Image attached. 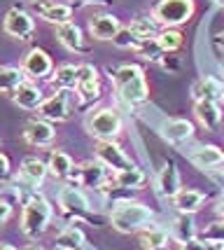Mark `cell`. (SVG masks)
I'll return each instance as SVG.
<instances>
[{
  "mask_svg": "<svg viewBox=\"0 0 224 250\" xmlns=\"http://www.w3.org/2000/svg\"><path fill=\"white\" fill-rule=\"evenodd\" d=\"M115 87H117L119 98L128 105H140L149 98V84L145 70L136 63H124L115 70Z\"/></svg>",
  "mask_w": 224,
  "mask_h": 250,
  "instance_id": "1",
  "label": "cell"
},
{
  "mask_svg": "<svg viewBox=\"0 0 224 250\" xmlns=\"http://www.w3.org/2000/svg\"><path fill=\"white\" fill-rule=\"evenodd\" d=\"M152 220H154L152 208L140 201H119L110 213V225L119 234H136L140 229L149 227Z\"/></svg>",
  "mask_w": 224,
  "mask_h": 250,
  "instance_id": "2",
  "label": "cell"
},
{
  "mask_svg": "<svg viewBox=\"0 0 224 250\" xmlns=\"http://www.w3.org/2000/svg\"><path fill=\"white\" fill-rule=\"evenodd\" d=\"M52 218H54V208H52V204L47 201V196L33 194L21 210V222H19L21 234L31 241L40 239L44 231H47Z\"/></svg>",
  "mask_w": 224,
  "mask_h": 250,
  "instance_id": "3",
  "label": "cell"
},
{
  "mask_svg": "<svg viewBox=\"0 0 224 250\" xmlns=\"http://www.w3.org/2000/svg\"><path fill=\"white\" fill-rule=\"evenodd\" d=\"M194 0H159L152 10V19L163 28H178L194 17Z\"/></svg>",
  "mask_w": 224,
  "mask_h": 250,
  "instance_id": "4",
  "label": "cell"
},
{
  "mask_svg": "<svg viewBox=\"0 0 224 250\" xmlns=\"http://www.w3.org/2000/svg\"><path fill=\"white\" fill-rule=\"evenodd\" d=\"M84 126H86V133L94 136L96 141H117V136L124 129V122H122L117 110L101 108L86 117Z\"/></svg>",
  "mask_w": 224,
  "mask_h": 250,
  "instance_id": "5",
  "label": "cell"
},
{
  "mask_svg": "<svg viewBox=\"0 0 224 250\" xmlns=\"http://www.w3.org/2000/svg\"><path fill=\"white\" fill-rule=\"evenodd\" d=\"M59 208L68 218H89V201L77 185H63L59 189Z\"/></svg>",
  "mask_w": 224,
  "mask_h": 250,
  "instance_id": "6",
  "label": "cell"
},
{
  "mask_svg": "<svg viewBox=\"0 0 224 250\" xmlns=\"http://www.w3.org/2000/svg\"><path fill=\"white\" fill-rule=\"evenodd\" d=\"M40 117L49 122H65L70 120L73 108H70V91L68 89H56V94L49 98H44L42 105L38 108Z\"/></svg>",
  "mask_w": 224,
  "mask_h": 250,
  "instance_id": "7",
  "label": "cell"
},
{
  "mask_svg": "<svg viewBox=\"0 0 224 250\" xmlns=\"http://www.w3.org/2000/svg\"><path fill=\"white\" fill-rule=\"evenodd\" d=\"M107 178V166L98 162H84L80 164V166H75L73 173H70V180H73L77 187H91V189H96V187H103Z\"/></svg>",
  "mask_w": 224,
  "mask_h": 250,
  "instance_id": "8",
  "label": "cell"
},
{
  "mask_svg": "<svg viewBox=\"0 0 224 250\" xmlns=\"http://www.w3.org/2000/svg\"><path fill=\"white\" fill-rule=\"evenodd\" d=\"M96 159L103 164V166H107L112 173H115V171H122V168H131V166H133V162L124 154V150H122V145H119L117 141H98Z\"/></svg>",
  "mask_w": 224,
  "mask_h": 250,
  "instance_id": "9",
  "label": "cell"
},
{
  "mask_svg": "<svg viewBox=\"0 0 224 250\" xmlns=\"http://www.w3.org/2000/svg\"><path fill=\"white\" fill-rule=\"evenodd\" d=\"M23 138L28 145L33 147H49L56 138V131H54V122L38 117V120H28L23 126Z\"/></svg>",
  "mask_w": 224,
  "mask_h": 250,
  "instance_id": "10",
  "label": "cell"
},
{
  "mask_svg": "<svg viewBox=\"0 0 224 250\" xmlns=\"http://www.w3.org/2000/svg\"><path fill=\"white\" fill-rule=\"evenodd\" d=\"M33 12L44 19V21L54 23V26H59V23H65L73 19V5H68V2H56V0H33Z\"/></svg>",
  "mask_w": 224,
  "mask_h": 250,
  "instance_id": "11",
  "label": "cell"
},
{
  "mask_svg": "<svg viewBox=\"0 0 224 250\" xmlns=\"http://www.w3.org/2000/svg\"><path fill=\"white\" fill-rule=\"evenodd\" d=\"M21 68L26 77H31V80H44V77H52L54 73L52 56L47 54L44 49H38V47H33L31 52L23 56Z\"/></svg>",
  "mask_w": 224,
  "mask_h": 250,
  "instance_id": "12",
  "label": "cell"
},
{
  "mask_svg": "<svg viewBox=\"0 0 224 250\" xmlns=\"http://www.w3.org/2000/svg\"><path fill=\"white\" fill-rule=\"evenodd\" d=\"M2 31L17 40H28L35 31V21L26 10H10L2 19Z\"/></svg>",
  "mask_w": 224,
  "mask_h": 250,
  "instance_id": "13",
  "label": "cell"
},
{
  "mask_svg": "<svg viewBox=\"0 0 224 250\" xmlns=\"http://www.w3.org/2000/svg\"><path fill=\"white\" fill-rule=\"evenodd\" d=\"M56 38H59V42L63 44L68 52H75V54H86V52H89V44L84 42L82 28L75 21L59 23V26H56Z\"/></svg>",
  "mask_w": 224,
  "mask_h": 250,
  "instance_id": "14",
  "label": "cell"
},
{
  "mask_svg": "<svg viewBox=\"0 0 224 250\" xmlns=\"http://www.w3.org/2000/svg\"><path fill=\"white\" fill-rule=\"evenodd\" d=\"M10 96H12V101H14V105H19L21 110H38L44 101L42 89L38 87L35 82H28V80L21 82Z\"/></svg>",
  "mask_w": 224,
  "mask_h": 250,
  "instance_id": "15",
  "label": "cell"
},
{
  "mask_svg": "<svg viewBox=\"0 0 224 250\" xmlns=\"http://www.w3.org/2000/svg\"><path fill=\"white\" fill-rule=\"evenodd\" d=\"M77 94L89 101V98L101 96V80H98V70L91 63H82L80 73H77Z\"/></svg>",
  "mask_w": 224,
  "mask_h": 250,
  "instance_id": "16",
  "label": "cell"
},
{
  "mask_svg": "<svg viewBox=\"0 0 224 250\" xmlns=\"http://www.w3.org/2000/svg\"><path fill=\"white\" fill-rule=\"evenodd\" d=\"M122 31V23L115 14H98L89 21V33L101 42H112V38Z\"/></svg>",
  "mask_w": 224,
  "mask_h": 250,
  "instance_id": "17",
  "label": "cell"
},
{
  "mask_svg": "<svg viewBox=\"0 0 224 250\" xmlns=\"http://www.w3.org/2000/svg\"><path fill=\"white\" fill-rule=\"evenodd\" d=\"M194 115L205 131H215L222 124V108L215 101H196L194 105Z\"/></svg>",
  "mask_w": 224,
  "mask_h": 250,
  "instance_id": "18",
  "label": "cell"
},
{
  "mask_svg": "<svg viewBox=\"0 0 224 250\" xmlns=\"http://www.w3.org/2000/svg\"><path fill=\"white\" fill-rule=\"evenodd\" d=\"M189 162L196 166V168H215V166H222L224 164V150H220L217 145H201L189 152Z\"/></svg>",
  "mask_w": 224,
  "mask_h": 250,
  "instance_id": "19",
  "label": "cell"
},
{
  "mask_svg": "<svg viewBox=\"0 0 224 250\" xmlns=\"http://www.w3.org/2000/svg\"><path fill=\"white\" fill-rule=\"evenodd\" d=\"M203 204H205V194L199 192V189H192V187H182L180 192L173 196V206H175L178 213L194 215V213H199L203 208Z\"/></svg>",
  "mask_w": 224,
  "mask_h": 250,
  "instance_id": "20",
  "label": "cell"
},
{
  "mask_svg": "<svg viewBox=\"0 0 224 250\" xmlns=\"http://www.w3.org/2000/svg\"><path fill=\"white\" fill-rule=\"evenodd\" d=\"M157 185H159V194L166 196V199H173V196H175L182 189L180 171H178V166H175L173 162H166V164H163V168H161Z\"/></svg>",
  "mask_w": 224,
  "mask_h": 250,
  "instance_id": "21",
  "label": "cell"
},
{
  "mask_svg": "<svg viewBox=\"0 0 224 250\" xmlns=\"http://www.w3.org/2000/svg\"><path fill=\"white\" fill-rule=\"evenodd\" d=\"M222 94H224V84L217 82L215 77H201L199 82L192 84L194 101H215V103H220Z\"/></svg>",
  "mask_w": 224,
  "mask_h": 250,
  "instance_id": "22",
  "label": "cell"
},
{
  "mask_svg": "<svg viewBox=\"0 0 224 250\" xmlns=\"http://www.w3.org/2000/svg\"><path fill=\"white\" fill-rule=\"evenodd\" d=\"M49 173V168H47V164L40 162L38 157H26L21 162V168H19V175H21V180H26L28 185L38 187L42 185V180L47 178Z\"/></svg>",
  "mask_w": 224,
  "mask_h": 250,
  "instance_id": "23",
  "label": "cell"
},
{
  "mask_svg": "<svg viewBox=\"0 0 224 250\" xmlns=\"http://www.w3.org/2000/svg\"><path fill=\"white\" fill-rule=\"evenodd\" d=\"M163 138L168 143H175V145H180V143L189 141L194 136V124L189 120H168L163 124Z\"/></svg>",
  "mask_w": 224,
  "mask_h": 250,
  "instance_id": "24",
  "label": "cell"
},
{
  "mask_svg": "<svg viewBox=\"0 0 224 250\" xmlns=\"http://www.w3.org/2000/svg\"><path fill=\"white\" fill-rule=\"evenodd\" d=\"M47 168L52 173L54 180H70V173H73L75 164L70 159V154H65L63 150H54L49 162H47Z\"/></svg>",
  "mask_w": 224,
  "mask_h": 250,
  "instance_id": "25",
  "label": "cell"
},
{
  "mask_svg": "<svg viewBox=\"0 0 224 250\" xmlns=\"http://www.w3.org/2000/svg\"><path fill=\"white\" fill-rule=\"evenodd\" d=\"M112 183H115L119 189H140V187L145 185V173L133 164L131 168L115 171V173H112Z\"/></svg>",
  "mask_w": 224,
  "mask_h": 250,
  "instance_id": "26",
  "label": "cell"
},
{
  "mask_svg": "<svg viewBox=\"0 0 224 250\" xmlns=\"http://www.w3.org/2000/svg\"><path fill=\"white\" fill-rule=\"evenodd\" d=\"M77 73H80V65L73 63H63L54 70V75L49 77V84L54 89H75L77 87Z\"/></svg>",
  "mask_w": 224,
  "mask_h": 250,
  "instance_id": "27",
  "label": "cell"
},
{
  "mask_svg": "<svg viewBox=\"0 0 224 250\" xmlns=\"http://www.w3.org/2000/svg\"><path fill=\"white\" fill-rule=\"evenodd\" d=\"M138 241L143 250H166L168 248V234L163 229L145 227L138 231Z\"/></svg>",
  "mask_w": 224,
  "mask_h": 250,
  "instance_id": "28",
  "label": "cell"
},
{
  "mask_svg": "<svg viewBox=\"0 0 224 250\" xmlns=\"http://www.w3.org/2000/svg\"><path fill=\"white\" fill-rule=\"evenodd\" d=\"M173 236L180 241V243L199 239V229H196L194 215H189V213H180V215L175 218V222H173Z\"/></svg>",
  "mask_w": 224,
  "mask_h": 250,
  "instance_id": "29",
  "label": "cell"
},
{
  "mask_svg": "<svg viewBox=\"0 0 224 250\" xmlns=\"http://www.w3.org/2000/svg\"><path fill=\"white\" fill-rule=\"evenodd\" d=\"M54 246L59 250H82L84 248V234L80 227H65L54 239Z\"/></svg>",
  "mask_w": 224,
  "mask_h": 250,
  "instance_id": "30",
  "label": "cell"
},
{
  "mask_svg": "<svg viewBox=\"0 0 224 250\" xmlns=\"http://www.w3.org/2000/svg\"><path fill=\"white\" fill-rule=\"evenodd\" d=\"M21 82H26V73L23 68H14V65H0V91L2 94H12Z\"/></svg>",
  "mask_w": 224,
  "mask_h": 250,
  "instance_id": "31",
  "label": "cell"
},
{
  "mask_svg": "<svg viewBox=\"0 0 224 250\" xmlns=\"http://www.w3.org/2000/svg\"><path fill=\"white\" fill-rule=\"evenodd\" d=\"M128 31L131 35L143 42V40H149V38H157L159 33H157V21L154 19H149V17H140V19H133V21L128 23Z\"/></svg>",
  "mask_w": 224,
  "mask_h": 250,
  "instance_id": "32",
  "label": "cell"
},
{
  "mask_svg": "<svg viewBox=\"0 0 224 250\" xmlns=\"http://www.w3.org/2000/svg\"><path fill=\"white\" fill-rule=\"evenodd\" d=\"M157 42L159 47L163 49V54H173V52H178L184 42V38H182V33L178 28H163V31L157 35Z\"/></svg>",
  "mask_w": 224,
  "mask_h": 250,
  "instance_id": "33",
  "label": "cell"
},
{
  "mask_svg": "<svg viewBox=\"0 0 224 250\" xmlns=\"http://www.w3.org/2000/svg\"><path fill=\"white\" fill-rule=\"evenodd\" d=\"M136 54H138L140 59H145V61H161L163 49L159 47L157 38H149V40H143V42H138V47H136Z\"/></svg>",
  "mask_w": 224,
  "mask_h": 250,
  "instance_id": "34",
  "label": "cell"
},
{
  "mask_svg": "<svg viewBox=\"0 0 224 250\" xmlns=\"http://www.w3.org/2000/svg\"><path fill=\"white\" fill-rule=\"evenodd\" d=\"M199 239L205 241V243H217V246H222L224 243V220L220 218V220H215V222H210V225L199 234Z\"/></svg>",
  "mask_w": 224,
  "mask_h": 250,
  "instance_id": "35",
  "label": "cell"
},
{
  "mask_svg": "<svg viewBox=\"0 0 224 250\" xmlns=\"http://www.w3.org/2000/svg\"><path fill=\"white\" fill-rule=\"evenodd\" d=\"M112 44L119 47V49H136V47H138V40L131 35V31H128V26H126V28H122V31L112 38Z\"/></svg>",
  "mask_w": 224,
  "mask_h": 250,
  "instance_id": "36",
  "label": "cell"
},
{
  "mask_svg": "<svg viewBox=\"0 0 224 250\" xmlns=\"http://www.w3.org/2000/svg\"><path fill=\"white\" fill-rule=\"evenodd\" d=\"M12 180V164L10 157L5 152H0V185H7Z\"/></svg>",
  "mask_w": 224,
  "mask_h": 250,
  "instance_id": "37",
  "label": "cell"
},
{
  "mask_svg": "<svg viewBox=\"0 0 224 250\" xmlns=\"http://www.w3.org/2000/svg\"><path fill=\"white\" fill-rule=\"evenodd\" d=\"M180 250H208V243L201 239H192V241L180 243Z\"/></svg>",
  "mask_w": 224,
  "mask_h": 250,
  "instance_id": "38",
  "label": "cell"
},
{
  "mask_svg": "<svg viewBox=\"0 0 224 250\" xmlns=\"http://www.w3.org/2000/svg\"><path fill=\"white\" fill-rule=\"evenodd\" d=\"M12 218V204L10 201H5V199H0V227Z\"/></svg>",
  "mask_w": 224,
  "mask_h": 250,
  "instance_id": "39",
  "label": "cell"
},
{
  "mask_svg": "<svg viewBox=\"0 0 224 250\" xmlns=\"http://www.w3.org/2000/svg\"><path fill=\"white\" fill-rule=\"evenodd\" d=\"M107 0H70L68 5H73V7H84V5H105Z\"/></svg>",
  "mask_w": 224,
  "mask_h": 250,
  "instance_id": "40",
  "label": "cell"
},
{
  "mask_svg": "<svg viewBox=\"0 0 224 250\" xmlns=\"http://www.w3.org/2000/svg\"><path fill=\"white\" fill-rule=\"evenodd\" d=\"M215 213H217V215L224 220V194L217 199V204H215Z\"/></svg>",
  "mask_w": 224,
  "mask_h": 250,
  "instance_id": "41",
  "label": "cell"
},
{
  "mask_svg": "<svg viewBox=\"0 0 224 250\" xmlns=\"http://www.w3.org/2000/svg\"><path fill=\"white\" fill-rule=\"evenodd\" d=\"M215 42H217V47H220V49H224V33H220V35H217V40H215Z\"/></svg>",
  "mask_w": 224,
  "mask_h": 250,
  "instance_id": "42",
  "label": "cell"
},
{
  "mask_svg": "<svg viewBox=\"0 0 224 250\" xmlns=\"http://www.w3.org/2000/svg\"><path fill=\"white\" fill-rule=\"evenodd\" d=\"M0 250H17L14 246H10V243H0Z\"/></svg>",
  "mask_w": 224,
  "mask_h": 250,
  "instance_id": "43",
  "label": "cell"
},
{
  "mask_svg": "<svg viewBox=\"0 0 224 250\" xmlns=\"http://www.w3.org/2000/svg\"><path fill=\"white\" fill-rule=\"evenodd\" d=\"M23 250H42V248H40V246H35V243H31L28 248H23Z\"/></svg>",
  "mask_w": 224,
  "mask_h": 250,
  "instance_id": "44",
  "label": "cell"
},
{
  "mask_svg": "<svg viewBox=\"0 0 224 250\" xmlns=\"http://www.w3.org/2000/svg\"><path fill=\"white\" fill-rule=\"evenodd\" d=\"M215 5H217V7H224V0H213Z\"/></svg>",
  "mask_w": 224,
  "mask_h": 250,
  "instance_id": "45",
  "label": "cell"
},
{
  "mask_svg": "<svg viewBox=\"0 0 224 250\" xmlns=\"http://www.w3.org/2000/svg\"><path fill=\"white\" fill-rule=\"evenodd\" d=\"M217 250H224V243H222V246H220V248H217Z\"/></svg>",
  "mask_w": 224,
  "mask_h": 250,
  "instance_id": "46",
  "label": "cell"
},
{
  "mask_svg": "<svg viewBox=\"0 0 224 250\" xmlns=\"http://www.w3.org/2000/svg\"><path fill=\"white\" fill-rule=\"evenodd\" d=\"M222 103H224V94H222Z\"/></svg>",
  "mask_w": 224,
  "mask_h": 250,
  "instance_id": "47",
  "label": "cell"
},
{
  "mask_svg": "<svg viewBox=\"0 0 224 250\" xmlns=\"http://www.w3.org/2000/svg\"><path fill=\"white\" fill-rule=\"evenodd\" d=\"M28 2H33V0H28Z\"/></svg>",
  "mask_w": 224,
  "mask_h": 250,
  "instance_id": "48",
  "label": "cell"
}]
</instances>
